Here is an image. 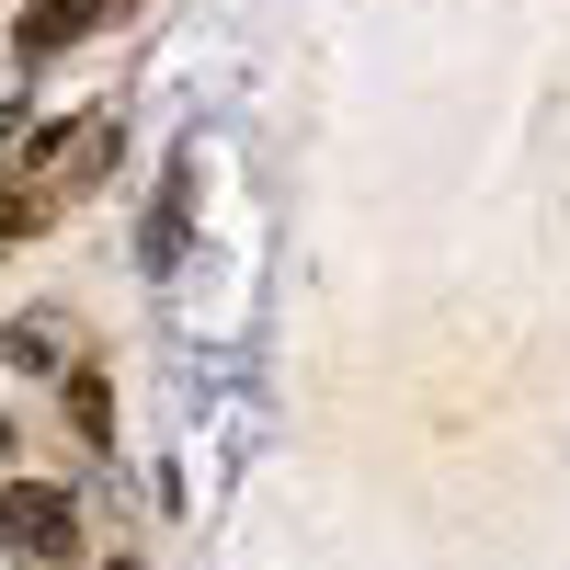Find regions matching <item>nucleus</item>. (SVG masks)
I'll list each match as a JSON object with an SVG mask.
<instances>
[{"mask_svg": "<svg viewBox=\"0 0 570 570\" xmlns=\"http://www.w3.org/2000/svg\"><path fill=\"white\" fill-rule=\"evenodd\" d=\"M0 537H12L23 559H69L80 548V502L58 480H12V491H0Z\"/></svg>", "mask_w": 570, "mask_h": 570, "instance_id": "1", "label": "nucleus"}, {"mask_svg": "<svg viewBox=\"0 0 570 570\" xmlns=\"http://www.w3.org/2000/svg\"><path fill=\"white\" fill-rule=\"evenodd\" d=\"M104 160H115V115H91L80 137H69V126H46V137H35V171H46V183H69V195H80V183H104Z\"/></svg>", "mask_w": 570, "mask_h": 570, "instance_id": "2", "label": "nucleus"}, {"mask_svg": "<svg viewBox=\"0 0 570 570\" xmlns=\"http://www.w3.org/2000/svg\"><path fill=\"white\" fill-rule=\"evenodd\" d=\"M104 12H115V0H35V12H23V35H12V58H23V69H46L58 46H80Z\"/></svg>", "mask_w": 570, "mask_h": 570, "instance_id": "3", "label": "nucleus"}, {"mask_svg": "<svg viewBox=\"0 0 570 570\" xmlns=\"http://www.w3.org/2000/svg\"><path fill=\"white\" fill-rule=\"evenodd\" d=\"M195 183H206V171H171V195L149 206V274H171L183 240H195Z\"/></svg>", "mask_w": 570, "mask_h": 570, "instance_id": "4", "label": "nucleus"}, {"mask_svg": "<svg viewBox=\"0 0 570 570\" xmlns=\"http://www.w3.org/2000/svg\"><path fill=\"white\" fill-rule=\"evenodd\" d=\"M58 343H69V331H58V308H23L12 331H0V354H12V365H69Z\"/></svg>", "mask_w": 570, "mask_h": 570, "instance_id": "5", "label": "nucleus"}, {"mask_svg": "<svg viewBox=\"0 0 570 570\" xmlns=\"http://www.w3.org/2000/svg\"><path fill=\"white\" fill-rule=\"evenodd\" d=\"M12 240H35V195H0V252Z\"/></svg>", "mask_w": 570, "mask_h": 570, "instance_id": "6", "label": "nucleus"}, {"mask_svg": "<svg viewBox=\"0 0 570 570\" xmlns=\"http://www.w3.org/2000/svg\"><path fill=\"white\" fill-rule=\"evenodd\" d=\"M126 570H137V559H126Z\"/></svg>", "mask_w": 570, "mask_h": 570, "instance_id": "7", "label": "nucleus"}]
</instances>
